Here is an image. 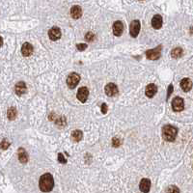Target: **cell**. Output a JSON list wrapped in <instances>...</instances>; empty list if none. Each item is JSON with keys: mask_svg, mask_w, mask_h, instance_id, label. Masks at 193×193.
<instances>
[{"mask_svg": "<svg viewBox=\"0 0 193 193\" xmlns=\"http://www.w3.org/2000/svg\"><path fill=\"white\" fill-rule=\"evenodd\" d=\"M39 187H40V189L44 192L51 191L54 187V180H53L52 175L48 173L42 175L40 178Z\"/></svg>", "mask_w": 193, "mask_h": 193, "instance_id": "obj_1", "label": "cell"}, {"mask_svg": "<svg viewBox=\"0 0 193 193\" xmlns=\"http://www.w3.org/2000/svg\"><path fill=\"white\" fill-rule=\"evenodd\" d=\"M177 134L178 130L173 126L167 125L162 128V136L166 141H174L177 137Z\"/></svg>", "mask_w": 193, "mask_h": 193, "instance_id": "obj_2", "label": "cell"}, {"mask_svg": "<svg viewBox=\"0 0 193 193\" xmlns=\"http://www.w3.org/2000/svg\"><path fill=\"white\" fill-rule=\"evenodd\" d=\"M79 81H80V75L78 74H75V73L70 74L67 78V84L71 89H74L76 85L79 83Z\"/></svg>", "mask_w": 193, "mask_h": 193, "instance_id": "obj_3", "label": "cell"}, {"mask_svg": "<svg viewBox=\"0 0 193 193\" xmlns=\"http://www.w3.org/2000/svg\"><path fill=\"white\" fill-rule=\"evenodd\" d=\"M140 28H141V25H140V21L135 19L133 20L132 22L131 23V26H130V32H131V36L133 38H136L139 32H140Z\"/></svg>", "mask_w": 193, "mask_h": 193, "instance_id": "obj_4", "label": "cell"}, {"mask_svg": "<svg viewBox=\"0 0 193 193\" xmlns=\"http://www.w3.org/2000/svg\"><path fill=\"white\" fill-rule=\"evenodd\" d=\"M184 107V103L183 99L180 97H176L173 99L172 101V108L175 112H180L183 109Z\"/></svg>", "mask_w": 193, "mask_h": 193, "instance_id": "obj_5", "label": "cell"}, {"mask_svg": "<svg viewBox=\"0 0 193 193\" xmlns=\"http://www.w3.org/2000/svg\"><path fill=\"white\" fill-rule=\"evenodd\" d=\"M160 53H161V46H159L155 49H150V50H148L146 52V55H147V58L150 60H156L160 57Z\"/></svg>", "mask_w": 193, "mask_h": 193, "instance_id": "obj_6", "label": "cell"}, {"mask_svg": "<svg viewBox=\"0 0 193 193\" xmlns=\"http://www.w3.org/2000/svg\"><path fill=\"white\" fill-rule=\"evenodd\" d=\"M105 94L108 97H114L118 94V87L116 84L114 83H108L104 88Z\"/></svg>", "mask_w": 193, "mask_h": 193, "instance_id": "obj_7", "label": "cell"}, {"mask_svg": "<svg viewBox=\"0 0 193 193\" xmlns=\"http://www.w3.org/2000/svg\"><path fill=\"white\" fill-rule=\"evenodd\" d=\"M48 36H49V39L51 41H57L61 38V30L60 28L58 27H52L50 30L48 31Z\"/></svg>", "mask_w": 193, "mask_h": 193, "instance_id": "obj_8", "label": "cell"}, {"mask_svg": "<svg viewBox=\"0 0 193 193\" xmlns=\"http://www.w3.org/2000/svg\"><path fill=\"white\" fill-rule=\"evenodd\" d=\"M88 96H89V90L86 87H81L77 92V99H79L81 103L86 102Z\"/></svg>", "mask_w": 193, "mask_h": 193, "instance_id": "obj_9", "label": "cell"}, {"mask_svg": "<svg viewBox=\"0 0 193 193\" xmlns=\"http://www.w3.org/2000/svg\"><path fill=\"white\" fill-rule=\"evenodd\" d=\"M123 31H124V24L122 21H115L113 24V34L117 36V37H119V36H121L123 34Z\"/></svg>", "mask_w": 193, "mask_h": 193, "instance_id": "obj_10", "label": "cell"}, {"mask_svg": "<svg viewBox=\"0 0 193 193\" xmlns=\"http://www.w3.org/2000/svg\"><path fill=\"white\" fill-rule=\"evenodd\" d=\"M156 92H158V87H156L155 84L151 83V84L147 85L146 90H145V94L148 98H153L156 94Z\"/></svg>", "mask_w": 193, "mask_h": 193, "instance_id": "obj_11", "label": "cell"}, {"mask_svg": "<svg viewBox=\"0 0 193 193\" xmlns=\"http://www.w3.org/2000/svg\"><path fill=\"white\" fill-rule=\"evenodd\" d=\"M162 23H163V19H162V17L159 15H155L152 19V26L155 29H160Z\"/></svg>", "mask_w": 193, "mask_h": 193, "instance_id": "obj_12", "label": "cell"}, {"mask_svg": "<svg viewBox=\"0 0 193 193\" xmlns=\"http://www.w3.org/2000/svg\"><path fill=\"white\" fill-rule=\"evenodd\" d=\"M15 91H16V94L18 95V96H21L25 94L27 92V88H26V84L22 81H20L18 83H17L16 87H15Z\"/></svg>", "mask_w": 193, "mask_h": 193, "instance_id": "obj_13", "label": "cell"}, {"mask_svg": "<svg viewBox=\"0 0 193 193\" xmlns=\"http://www.w3.org/2000/svg\"><path fill=\"white\" fill-rule=\"evenodd\" d=\"M21 53L24 56H30L33 53V46L29 42H24L21 47Z\"/></svg>", "mask_w": 193, "mask_h": 193, "instance_id": "obj_14", "label": "cell"}, {"mask_svg": "<svg viewBox=\"0 0 193 193\" xmlns=\"http://www.w3.org/2000/svg\"><path fill=\"white\" fill-rule=\"evenodd\" d=\"M70 16L73 17V18L74 19H78L79 18H81L82 16V10L79 6H74L73 8L70 9Z\"/></svg>", "mask_w": 193, "mask_h": 193, "instance_id": "obj_15", "label": "cell"}, {"mask_svg": "<svg viewBox=\"0 0 193 193\" xmlns=\"http://www.w3.org/2000/svg\"><path fill=\"white\" fill-rule=\"evenodd\" d=\"M181 88L183 92H188L192 88V82L189 78H183L181 81Z\"/></svg>", "mask_w": 193, "mask_h": 193, "instance_id": "obj_16", "label": "cell"}, {"mask_svg": "<svg viewBox=\"0 0 193 193\" xmlns=\"http://www.w3.org/2000/svg\"><path fill=\"white\" fill-rule=\"evenodd\" d=\"M151 187V181L149 179H143L140 183V190L142 192H149Z\"/></svg>", "mask_w": 193, "mask_h": 193, "instance_id": "obj_17", "label": "cell"}, {"mask_svg": "<svg viewBox=\"0 0 193 193\" xmlns=\"http://www.w3.org/2000/svg\"><path fill=\"white\" fill-rule=\"evenodd\" d=\"M18 159H19L20 162H22V163H26L27 160H28V156H27L26 152L21 148L18 150Z\"/></svg>", "mask_w": 193, "mask_h": 193, "instance_id": "obj_18", "label": "cell"}, {"mask_svg": "<svg viewBox=\"0 0 193 193\" xmlns=\"http://www.w3.org/2000/svg\"><path fill=\"white\" fill-rule=\"evenodd\" d=\"M17 109L15 108V107H10V108L8 109V111H7V116H8L9 120H15L16 117H17Z\"/></svg>", "mask_w": 193, "mask_h": 193, "instance_id": "obj_19", "label": "cell"}, {"mask_svg": "<svg viewBox=\"0 0 193 193\" xmlns=\"http://www.w3.org/2000/svg\"><path fill=\"white\" fill-rule=\"evenodd\" d=\"M83 137V134L80 131H74L73 133H71V138L73 140H74L75 142L80 141Z\"/></svg>", "mask_w": 193, "mask_h": 193, "instance_id": "obj_20", "label": "cell"}, {"mask_svg": "<svg viewBox=\"0 0 193 193\" xmlns=\"http://www.w3.org/2000/svg\"><path fill=\"white\" fill-rule=\"evenodd\" d=\"M183 55V49L181 47H176L174 48L172 51H171V56L173 57V58L177 59L179 57H181Z\"/></svg>", "mask_w": 193, "mask_h": 193, "instance_id": "obj_21", "label": "cell"}, {"mask_svg": "<svg viewBox=\"0 0 193 193\" xmlns=\"http://www.w3.org/2000/svg\"><path fill=\"white\" fill-rule=\"evenodd\" d=\"M85 39H86L88 42H92V41H94V39H95V35L93 34L92 32H88L86 35H85Z\"/></svg>", "mask_w": 193, "mask_h": 193, "instance_id": "obj_22", "label": "cell"}, {"mask_svg": "<svg viewBox=\"0 0 193 193\" xmlns=\"http://www.w3.org/2000/svg\"><path fill=\"white\" fill-rule=\"evenodd\" d=\"M9 146H10V143L7 140H3L1 143H0V149L6 150L7 148H9Z\"/></svg>", "mask_w": 193, "mask_h": 193, "instance_id": "obj_23", "label": "cell"}, {"mask_svg": "<svg viewBox=\"0 0 193 193\" xmlns=\"http://www.w3.org/2000/svg\"><path fill=\"white\" fill-rule=\"evenodd\" d=\"M76 47H77V49L79 51H83V50H85V49L87 48V45L86 44H79V45L76 46Z\"/></svg>", "mask_w": 193, "mask_h": 193, "instance_id": "obj_24", "label": "cell"}, {"mask_svg": "<svg viewBox=\"0 0 193 193\" xmlns=\"http://www.w3.org/2000/svg\"><path fill=\"white\" fill-rule=\"evenodd\" d=\"M58 160H59V162H61V163H66L67 162V159L64 158V155H62V154H59L58 155Z\"/></svg>", "mask_w": 193, "mask_h": 193, "instance_id": "obj_25", "label": "cell"}, {"mask_svg": "<svg viewBox=\"0 0 193 193\" xmlns=\"http://www.w3.org/2000/svg\"><path fill=\"white\" fill-rule=\"evenodd\" d=\"M121 145V141L118 138H114L113 139V146L114 147H119Z\"/></svg>", "mask_w": 193, "mask_h": 193, "instance_id": "obj_26", "label": "cell"}, {"mask_svg": "<svg viewBox=\"0 0 193 193\" xmlns=\"http://www.w3.org/2000/svg\"><path fill=\"white\" fill-rule=\"evenodd\" d=\"M166 192H180V190H179L178 188H176L175 187H170L166 190Z\"/></svg>", "mask_w": 193, "mask_h": 193, "instance_id": "obj_27", "label": "cell"}, {"mask_svg": "<svg viewBox=\"0 0 193 193\" xmlns=\"http://www.w3.org/2000/svg\"><path fill=\"white\" fill-rule=\"evenodd\" d=\"M102 112L103 114H106L107 113V105L105 103H103L102 104Z\"/></svg>", "mask_w": 193, "mask_h": 193, "instance_id": "obj_28", "label": "cell"}, {"mask_svg": "<svg viewBox=\"0 0 193 193\" xmlns=\"http://www.w3.org/2000/svg\"><path fill=\"white\" fill-rule=\"evenodd\" d=\"M2 45H3V39L0 37V47L2 46Z\"/></svg>", "mask_w": 193, "mask_h": 193, "instance_id": "obj_29", "label": "cell"}]
</instances>
